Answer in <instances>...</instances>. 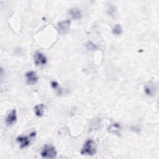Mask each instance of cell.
I'll list each match as a JSON object with an SVG mask.
<instances>
[{"mask_svg": "<svg viewBox=\"0 0 159 159\" xmlns=\"http://www.w3.org/2000/svg\"><path fill=\"white\" fill-rule=\"evenodd\" d=\"M51 86L53 89H57L58 87V83L55 81H52L51 82Z\"/></svg>", "mask_w": 159, "mask_h": 159, "instance_id": "2e32d148", "label": "cell"}, {"mask_svg": "<svg viewBox=\"0 0 159 159\" xmlns=\"http://www.w3.org/2000/svg\"><path fill=\"white\" fill-rule=\"evenodd\" d=\"M70 25L71 20L69 19L64 20L58 22L57 27L58 32L61 35H64L66 34L70 30Z\"/></svg>", "mask_w": 159, "mask_h": 159, "instance_id": "277c9868", "label": "cell"}, {"mask_svg": "<svg viewBox=\"0 0 159 159\" xmlns=\"http://www.w3.org/2000/svg\"><path fill=\"white\" fill-rule=\"evenodd\" d=\"M116 7L114 6L111 5V6H109V7L107 9V12H108L109 14L112 16L116 13Z\"/></svg>", "mask_w": 159, "mask_h": 159, "instance_id": "9a60e30c", "label": "cell"}, {"mask_svg": "<svg viewBox=\"0 0 159 159\" xmlns=\"http://www.w3.org/2000/svg\"><path fill=\"white\" fill-rule=\"evenodd\" d=\"M107 132L109 133L115 134L117 135H120V130H121V125L117 122H114L112 124H111L107 127Z\"/></svg>", "mask_w": 159, "mask_h": 159, "instance_id": "ba28073f", "label": "cell"}, {"mask_svg": "<svg viewBox=\"0 0 159 159\" xmlns=\"http://www.w3.org/2000/svg\"><path fill=\"white\" fill-rule=\"evenodd\" d=\"M45 106L43 104H39L36 105L34 107V112L35 114L37 117H42L43 116L44 112H45Z\"/></svg>", "mask_w": 159, "mask_h": 159, "instance_id": "8fae6325", "label": "cell"}, {"mask_svg": "<svg viewBox=\"0 0 159 159\" xmlns=\"http://www.w3.org/2000/svg\"><path fill=\"white\" fill-rule=\"evenodd\" d=\"M144 91L148 96H153L157 91V87L153 83L147 84L145 85Z\"/></svg>", "mask_w": 159, "mask_h": 159, "instance_id": "9c48e42d", "label": "cell"}, {"mask_svg": "<svg viewBox=\"0 0 159 159\" xmlns=\"http://www.w3.org/2000/svg\"><path fill=\"white\" fill-rule=\"evenodd\" d=\"M100 125V120L99 119H94L91 120L90 124V129L94 130L97 129Z\"/></svg>", "mask_w": 159, "mask_h": 159, "instance_id": "5bb4252c", "label": "cell"}, {"mask_svg": "<svg viewBox=\"0 0 159 159\" xmlns=\"http://www.w3.org/2000/svg\"><path fill=\"white\" fill-rule=\"evenodd\" d=\"M69 13L71 17L75 19H80L82 17V12L81 10L77 7H73L70 9Z\"/></svg>", "mask_w": 159, "mask_h": 159, "instance_id": "30bf717a", "label": "cell"}, {"mask_svg": "<svg viewBox=\"0 0 159 159\" xmlns=\"http://www.w3.org/2000/svg\"><path fill=\"white\" fill-rule=\"evenodd\" d=\"M25 76L26 78L27 83L30 84H33L36 83L39 80V77H38L36 72H35L34 71H27L25 73Z\"/></svg>", "mask_w": 159, "mask_h": 159, "instance_id": "8992f818", "label": "cell"}, {"mask_svg": "<svg viewBox=\"0 0 159 159\" xmlns=\"http://www.w3.org/2000/svg\"><path fill=\"white\" fill-rule=\"evenodd\" d=\"M85 47H86V48L88 50H91V51H94L98 49V46L91 40H88L85 43Z\"/></svg>", "mask_w": 159, "mask_h": 159, "instance_id": "4fadbf2b", "label": "cell"}, {"mask_svg": "<svg viewBox=\"0 0 159 159\" xmlns=\"http://www.w3.org/2000/svg\"><path fill=\"white\" fill-rule=\"evenodd\" d=\"M35 136H36V132L34 131L31 132L28 136H26V137L19 136L16 139V140L17 142L20 143V148H24L28 147L30 145L31 140L34 139Z\"/></svg>", "mask_w": 159, "mask_h": 159, "instance_id": "3957f363", "label": "cell"}, {"mask_svg": "<svg viewBox=\"0 0 159 159\" xmlns=\"http://www.w3.org/2000/svg\"><path fill=\"white\" fill-rule=\"evenodd\" d=\"M96 152V145L93 140H88L84 143L81 150V154L83 155H94Z\"/></svg>", "mask_w": 159, "mask_h": 159, "instance_id": "6da1fadb", "label": "cell"}, {"mask_svg": "<svg viewBox=\"0 0 159 159\" xmlns=\"http://www.w3.org/2000/svg\"><path fill=\"white\" fill-rule=\"evenodd\" d=\"M34 63L37 66L44 65L47 62V59L46 56L39 51H36L34 53Z\"/></svg>", "mask_w": 159, "mask_h": 159, "instance_id": "5b68a950", "label": "cell"}, {"mask_svg": "<svg viewBox=\"0 0 159 159\" xmlns=\"http://www.w3.org/2000/svg\"><path fill=\"white\" fill-rule=\"evenodd\" d=\"M6 124L8 126L12 125L17 120V112L16 109H12L6 118Z\"/></svg>", "mask_w": 159, "mask_h": 159, "instance_id": "52a82bcc", "label": "cell"}, {"mask_svg": "<svg viewBox=\"0 0 159 159\" xmlns=\"http://www.w3.org/2000/svg\"><path fill=\"white\" fill-rule=\"evenodd\" d=\"M41 156L46 158H55L57 155L55 148L50 145H45L41 151Z\"/></svg>", "mask_w": 159, "mask_h": 159, "instance_id": "7a4b0ae2", "label": "cell"}, {"mask_svg": "<svg viewBox=\"0 0 159 159\" xmlns=\"http://www.w3.org/2000/svg\"><path fill=\"white\" fill-rule=\"evenodd\" d=\"M122 28L119 24H116L112 29V33L115 35H120L122 33Z\"/></svg>", "mask_w": 159, "mask_h": 159, "instance_id": "7c38bea8", "label": "cell"}]
</instances>
